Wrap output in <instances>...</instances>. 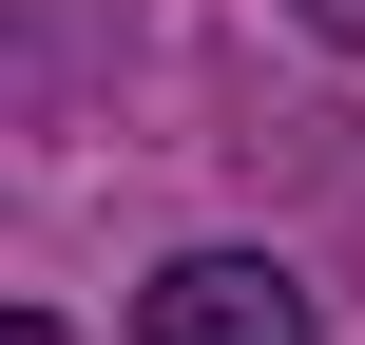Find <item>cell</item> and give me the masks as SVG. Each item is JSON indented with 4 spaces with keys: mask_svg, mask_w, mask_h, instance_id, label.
Instances as JSON below:
<instances>
[{
    "mask_svg": "<svg viewBox=\"0 0 365 345\" xmlns=\"http://www.w3.org/2000/svg\"><path fill=\"white\" fill-rule=\"evenodd\" d=\"M135 345H327V327H308V288L269 250H192V269L135 288Z\"/></svg>",
    "mask_w": 365,
    "mask_h": 345,
    "instance_id": "6da1fadb",
    "label": "cell"
},
{
    "mask_svg": "<svg viewBox=\"0 0 365 345\" xmlns=\"http://www.w3.org/2000/svg\"><path fill=\"white\" fill-rule=\"evenodd\" d=\"M308 19H327V38H346V58H365V0H308Z\"/></svg>",
    "mask_w": 365,
    "mask_h": 345,
    "instance_id": "7a4b0ae2",
    "label": "cell"
},
{
    "mask_svg": "<svg viewBox=\"0 0 365 345\" xmlns=\"http://www.w3.org/2000/svg\"><path fill=\"white\" fill-rule=\"evenodd\" d=\"M0 345H58V327H38V307H0Z\"/></svg>",
    "mask_w": 365,
    "mask_h": 345,
    "instance_id": "3957f363",
    "label": "cell"
}]
</instances>
